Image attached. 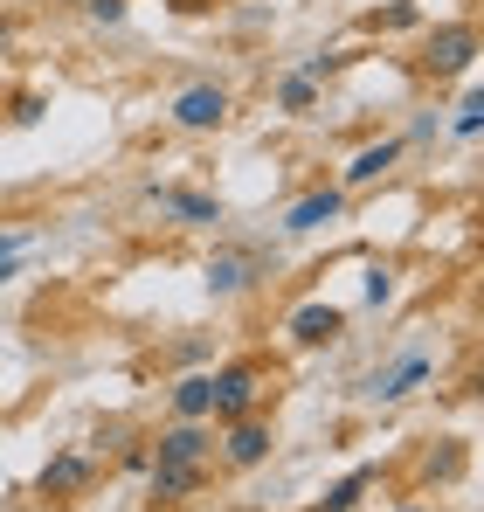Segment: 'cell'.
I'll list each match as a JSON object with an SVG mask.
<instances>
[{"instance_id": "30bf717a", "label": "cell", "mask_w": 484, "mask_h": 512, "mask_svg": "<svg viewBox=\"0 0 484 512\" xmlns=\"http://www.w3.org/2000/svg\"><path fill=\"white\" fill-rule=\"evenodd\" d=\"M83 485H90V457H83V450L49 457V464H42V478H35V492H42V499H70V492H83Z\"/></svg>"}, {"instance_id": "7a4b0ae2", "label": "cell", "mask_w": 484, "mask_h": 512, "mask_svg": "<svg viewBox=\"0 0 484 512\" xmlns=\"http://www.w3.org/2000/svg\"><path fill=\"white\" fill-rule=\"evenodd\" d=\"M478 63V28L471 21H443L422 35V77H464Z\"/></svg>"}, {"instance_id": "3957f363", "label": "cell", "mask_w": 484, "mask_h": 512, "mask_svg": "<svg viewBox=\"0 0 484 512\" xmlns=\"http://www.w3.org/2000/svg\"><path fill=\"white\" fill-rule=\"evenodd\" d=\"M422 381H429V353L408 346V353H395L388 367H374V374L360 381V395H367V402H402V395H415Z\"/></svg>"}, {"instance_id": "7c38bea8", "label": "cell", "mask_w": 484, "mask_h": 512, "mask_svg": "<svg viewBox=\"0 0 484 512\" xmlns=\"http://www.w3.org/2000/svg\"><path fill=\"white\" fill-rule=\"evenodd\" d=\"M201 478H208V464H153V506H180V499H194Z\"/></svg>"}, {"instance_id": "d6986e66", "label": "cell", "mask_w": 484, "mask_h": 512, "mask_svg": "<svg viewBox=\"0 0 484 512\" xmlns=\"http://www.w3.org/2000/svg\"><path fill=\"white\" fill-rule=\"evenodd\" d=\"M478 125H484V97L471 90V97L457 104V132H464V139H478Z\"/></svg>"}, {"instance_id": "44dd1931", "label": "cell", "mask_w": 484, "mask_h": 512, "mask_svg": "<svg viewBox=\"0 0 484 512\" xmlns=\"http://www.w3.org/2000/svg\"><path fill=\"white\" fill-rule=\"evenodd\" d=\"M42 111H49V104H42V97H14V125H35V118H42Z\"/></svg>"}, {"instance_id": "2e32d148", "label": "cell", "mask_w": 484, "mask_h": 512, "mask_svg": "<svg viewBox=\"0 0 484 512\" xmlns=\"http://www.w3.org/2000/svg\"><path fill=\"white\" fill-rule=\"evenodd\" d=\"M277 104H284V111H312V104H319V84H312L305 70H291L284 90H277Z\"/></svg>"}, {"instance_id": "6da1fadb", "label": "cell", "mask_w": 484, "mask_h": 512, "mask_svg": "<svg viewBox=\"0 0 484 512\" xmlns=\"http://www.w3.org/2000/svg\"><path fill=\"white\" fill-rule=\"evenodd\" d=\"M263 388H270L263 360H229V367L215 374V409H208V423H236V416H256Z\"/></svg>"}, {"instance_id": "5b68a950", "label": "cell", "mask_w": 484, "mask_h": 512, "mask_svg": "<svg viewBox=\"0 0 484 512\" xmlns=\"http://www.w3.org/2000/svg\"><path fill=\"white\" fill-rule=\"evenodd\" d=\"M270 443H277V436H270L263 416H236V423H222V457H229L236 471H256V464L270 457Z\"/></svg>"}, {"instance_id": "8fae6325", "label": "cell", "mask_w": 484, "mask_h": 512, "mask_svg": "<svg viewBox=\"0 0 484 512\" xmlns=\"http://www.w3.org/2000/svg\"><path fill=\"white\" fill-rule=\"evenodd\" d=\"M153 201H160L173 222H194V229L201 222H222V201L215 194H194V187H153Z\"/></svg>"}, {"instance_id": "5bb4252c", "label": "cell", "mask_w": 484, "mask_h": 512, "mask_svg": "<svg viewBox=\"0 0 484 512\" xmlns=\"http://www.w3.org/2000/svg\"><path fill=\"white\" fill-rule=\"evenodd\" d=\"M402 160V139H381V146H367V153H353V167H346V187H374L381 173Z\"/></svg>"}, {"instance_id": "d4e9b609", "label": "cell", "mask_w": 484, "mask_h": 512, "mask_svg": "<svg viewBox=\"0 0 484 512\" xmlns=\"http://www.w3.org/2000/svg\"><path fill=\"white\" fill-rule=\"evenodd\" d=\"M7 277H14V256H0V284H7Z\"/></svg>"}, {"instance_id": "484cf974", "label": "cell", "mask_w": 484, "mask_h": 512, "mask_svg": "<svg viewBox=\"0 0 484 512\" xmlns=\"http://www.w3.org/2000/svg\"><path fill=\"white\" fill-rule=\"evenodd\" d=\"M173 7H180V14H194V7H208V0H173Z\"/></svg>"}, {"instance_id": "52a82bcc", "label": "cell", "mask_w": 484, "mask_h": 512, "mask_svg": "<svg viewBox=\"0 0 484 512\" xmlns=\"http://www.w3.org/2000/svg\"><path fill=\"white\" fill-rule=\"evenodd\" d=\"M339 215H346V187H319V194H305V201L284 208V229H291V236H312V229L339 222Z\"/></svg>"}, {"instance_id": "cb8c5ba5", "label": "cell", "mask_w": 484, "mask_h": 512, "mask_svg": "<svg viewBox=\"0 0 484 512\" xmlns=\"http://www.w3.org/2000/svg\"><path fill=\"white\" fill-rule=\"evenodd\" d=\"M7 49H14V21L0 14V56H7Z\"/></svg>"}, {"instance_id": "ba28073f", "label": "cell", "mask_w": 484, "mask_h": 512, "mask_svg": "<svg viewBox=\"0 0 484 512\" xmlns=\"http://www.w3.org/2000/svg\"><path fill=\"white\" fill-rule=\"evenodd\" d=\"M256 250H222V256H208V291L215 298H236V291H249L256 284Z\"/></svg>"}, {"instance_id": "ffe728a7", "label": "cell", "mask_w": 484, "mask_h": 512, "mask_svg": "<svg viewBox=\"0 0 484 512\" xmlns=\"http://www.w3.org/2000/svg\"><path fill=\"white\" fill-rule=\"evenodd\" d=\"M83 14L104 21V28H118V21H125V0H83Z\"/></svg>"}, {"instance_id": "4fadbf2b", "label": "cell", "mask_w": 484, "mask_h": 512, "mask_svg": "<svg viewBox=\"0 0 484 512\" xmlns=\"http://www.w3.org/2000/svg\"><path fill=\"white\" fill-rule=\"evenodd\" d=\"M208 409H215V374H187L173 388V416L180 423H208Z\"/></svg>"}, {"instance_id": "ac0fdd59", "label": "cell", "mask_w": 484, "mask_h": 512, "mask_svg": "<svg viewBox=\"0 0 484 512\" xmlns=\"http://www.w3.org/2000/svg\"><path fill=\"white\" fill-rule=\"evenodd\" d=\"M388 298H395V270L374 263V270H367V305H388Z\"/></svg>"}, {"instance_id": "603a6c76", "label": "cell", "mask_w": 484, "mask_h": 512, "mask_svg": "<svg viewBox=\"0 0 484 512\" xmlns=\"http://www.w3.org/2000/svg\"><path fill=\"white\" fill-rule=\"evenodd\" d=\"M0 256H21V236L14 229H0Z\"/></svg>"}, {"instance_id": "7402d4cb", "label": "cell", "mask_w": 484, "mask_h": 512, "mask_svg": "<svg viewBox=\"0 0 484 512\" xmlns=\"http://www.w3.org/2000/svg\"><path fill=\"white\" fill-rule=\"evenodd\" d=\"M125 471H153V450L146 443H125Z\"/></svg>"}, {"instance_id": "277c9868", "label": "cell", "mask_w": 484, "mask_h": 512, "mask_svg": "<svg viewBox=\"0 0 484 512\" xmlns=\"http://www.w3.org/2000/svg\"><path fill=\"white\" fill-rule=\"evenodd\" d=\"M222 118H229V90L222 84H187L173 97V125L180 132H215Z\"/></svg>"}, {"instance_id": "e0dca14e", "label": "cell", "mask_w": 484, "mask_h": 512, "mask_svg": "<svg viewBox=\"0 0 484 512\" xmlns=\"http://www.w3.org/2000/svg\"><path fill=\"white\" fill-rule=\"evenodd\" d=\"M415 21H422L415 0H395V7H374V14H367V28H381V35H388V28H415Z\"/></svg>"}, {"instance_id": "9a60e30c", "label": "cell", "mask_w": 484, "mask_h": 512, "mask_svg": "<svg viewBox=\"0 0 484 512\" xmlns=\"http://www.w3.org/2000/svg\"><path fill=\"white\" fill-rule=\"evenodd\" d=\"M367 485H374V464H360V471H346L332 492H325V512H353L360 499H367Z\"/></svg>"}, {"instance_id": "9c48e42d", "label": "cell", "mask_w": 484, "mask_h": 512, "mask_svg": "<svg viewBox=\"0 0 484 512\" xmlns=\"http://www.w3.org/2000/svg\"><path fill=\"white\" fill-rule=\"evenodd\" d=\"M339 333H346V312H339V305H319V298H312V305L291 312V340L298 346H332Z\"/></svg>"}, {"instance_id": "8992f818", "label": "cell", "mask_w": 484, "mask_h": 512, "mask_svg": "<svg viewBox=\"0 0 484 512\" xmlns=\"http://www.w3.org/2000/svg\"><path fill=\"white\" fill-rule=\"evenodd\" d=\"M208 450H215V429L208 423H173L153 443V464H208Z\"/></svg>"}]
</instances>
